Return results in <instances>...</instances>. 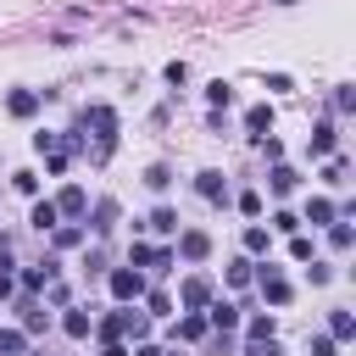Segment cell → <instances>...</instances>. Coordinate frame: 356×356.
<instances>
[{"label":"cell","mask_w":356,"mask_h":356,"mask_svg":"<svg viewBox=\"0 0 356 356\" xmlns=\"http://www.w3.org/2000/svg\"><path fill=\"white\" fill-rule=\"evenodd\" d=\"M83 122H95L100 156H111V145H117V111H111V106H89V117H83Z\"/></svg>","instance_id":"1"},{"label":"cell","mask_w":356,"mask_h":356,"mask_svg":"<svg viewBox=\"0 0 356 356\" xmlns=\"http://www.w3.org/2000/svg\"><path fill=\"white\" fill-rule=\"evenodd\" d=\"M128 267H150V273H167V267H172V250H167V245H145V239H134V256H128Z\"/></svg>","instance_id":"2"},{"label":"cell","mask_w":356,"mask_h":356,"mask_svg":"<svg viewBox=\"0 0 356 356\" xmlns=\"http://www.w3.org/2000/svg\"><path fill=\"white\" fill-rule=\"evenodd\" d=\"M111 295L117 300H139L145 295V273L139 267H111Z\"/></svg>","instance_id":"3"},{"label":"cell","mask_w":356,"mask_h":356,"mask_svg":"<svg viewBox=\"0 0 356 356\" xmlns=\"http://www.w3.org/2000/svg\"><path fill=\"white\" fill-rule=\"evenodd\" d=\"M256 284H261V295H267V306H289V278L267 261L261 273H256Z\"/></svg>","instance_id":"4"},{"label":"cell","mask_w":356,"mask_h":356,"mask_svg":"<svg viewBox=\"0 0 356 356\" xmlns=\"http://www.w3.org/2000/svg\"><path fill=\"white\" fill-rule=\"evenodd\" d=\"M178 300H184L189 312L211 306V278H200V273H195V278H184V284H178Z\"/></svg>","instance_id":"5"},{"label":"cell","mask_w":356,"mask_h":356,"mask_svg":"<svg viewBox=\"0 0 356 356\" xmlns=\"http://www.w3.org/2000/svg\"><path fill=\"white\" fill-rule=\"evenodd\" d=\"M56 211H61V217H83V211H89V195H83L78 184H67V189L56 195Z\"/></svg>","instance_id":"6"},{"label":"cell","mask_w":356,"mask_h":356,"mask_svg":"<svg viewBox=\"0 0 356 356\" xmlns=\"http://www.w3.org/2000/svg\"><path fill=\"white\" fill-rule=\"evenodd\" d=\"M206 328H239V306L211 300V306H206Z\"/></svg>","instance_id":"7"},{"label":"cell","mask_w":356,"mask_h":356,"mask_svg":"<svg viewBox=\"0 0 356 356\" xmlns=\"http://www.w3.org/2000/svg\"><path fill=\"white\" fill-rule=\"evenodd\" d=\"M6 111H11V117H33V111H39V95H33V89H11V95H6Z\"/></svg>","instance_id":"8"},{"label":"cell","mask_w":356,"mask_h":356,"mask_svg":"<svg viewBox=\"0 0 356 356\" xmlns=\"http://www.w3.org/2000/svg\"><path fill=\"white\" fill-rule=\"evenodd\" d=\"M178 250H184L189 261H206V250H211V239H206L200 228H189V234H178Z\"/></svg>","instance_id":"9"},{"label":"cell","mask_w":356,"mask_h":356,"mask_svg":"<svg viewBox=\"0 0 356 356\" xmlns=\"http://www.w3.org/2000/svg\"><path fill=\"white\" fill-rule=\"evenodd\" d=\"M245 128H250L256 139H267V128H273V106H250V111H245Z\"/></svg>","instance_id":"10"},{"label":"cell","mask_w":356,"mask_h":356,"mask_svg":"<svg viewBox=\"0 0 356 356\" xmlns=\"http://www.w3.org/2000/svg\"><path fill=\"white\" fill-rule=\"evenodd\" d=\"M267 184H273V195H289V189H295V184H300V172H295V167H284V161H278V167H273V172H267Z\"/></svg>","instance_id":"11"},{"label":"cell","mask_w":356,"mask_h":356,"mask_svg":"<svg viewBox=\"0 0 356 356\" xmlns=\"http://www.w3.org/2000/svg\"><path fill=\"white\" fill-rule=\"evenodd\" d=\"M56 217H61V211H56V200H33V217H28V222L44 234V228H56Z\"/></svg>","instance_id":"12"},{"label":"cell","mask_w":356,"mask_h":356,"mask_svg":"<svg viewBox=\"0 0 356 356\" xmlns=\"http://www.w3.org/2000/svg\"><path fill=\"white\" fill-rule=\"evenodd\" d=\"M61 328H67V334H72V339H83V334H89V328H95V317H89V312H78V306H72V312H67V317H61Z\"/></svg>","instance_id":"13"},{"label":"cell","mask_w":356,"mask_h":356,"mask_svg":"<svg viewBox=\"0 0 356 356\" xmlns=\"http://www.w3.org/2000/svg\"><path fill=\"white\" fill-rule=\"evenodd\" d=\"M28 350V334L22 328H0V356H22Z\"/></svg>","instance_id":"14"},{"label":"cell","mask_w":356,"mask_h":356,"mask_svg":"<svg viewBox=\"0 0 356 356\" xmlns=\"http://www.w3.org/2000/svg\"><path fill=\"white\" fill-rule=\"evenodd\" d=\"M145 228H156V234H172V228H178V211H172V206H156Z\"/></svg>","instance_id":"15"},{"label":"cell","mask_w":356,"mask_h":356,"mask_svg":"<svg viewBox=\"0 0 356 356\" xmlns=\"http://www.w3.org/2000/svg\"><path fill=\"white\" fill-rule=\"evenodd\" d=\"M350 334H356V317L350 312H334L328 317V339H350Z\"/></svg>","instance_id":"16"},{"label":"cell","mask_w":356,"mask_h":356,"mask_svg":"<svg viewBox=\"0 0 356 356\" xmlns=\"http://www.w3.org/2000/svg\"><path fill=\"white\" fill-rule=\"evenodd\" d=\"M245 334H250V345H256V350H261V345H273V317H250V328H245Z\"/></svg>","instance_id":"17"},{"label":"cell","mask_w":356,"mask_h":356,"mask_svg":"<svg viewBox=\"0 0 356 356\" xmlns=\"http://www.w3.org/2000/svg\"><path fill=\"white\" fill-rule=\"evenodd\" d=\"M334 150V122H317V134H312V156H328Z\"/></svg>","instance_id":"18"},{"label":"cell","mask_w":356,"mask_h":356,"mask_svg":"<svg viewBox=\"0 0 356 356\" xmlns=\"http://www.w3.org/2000/svg\"><path fill=\"white\" fill-rule=\"evenodd\" d=\"M195 189H200L206 200H222V172H200V178H195Z\"/></svg>","instance_id":"19"},{"label":"cell","mask_w":356,"mask_h":356,"mask_svg":"<svg viewBox=\"0 0 356 356\" xmlns=\"http://www.w3.org/2000/svg\"><path fill=\"white\" fill-rule=\"evenodd\" d=\"M306 222H334V200H306Z\"/></svg>","instance_id":"20"},{"label":"cell","mask_w":356,"mask_h":356,"mask_svg":"<svg viewBox=\"0 0 356 356\" xmlns=\"http://www.w3.org/2000/svg\"><path fill=\"white\" fill-rule=\"evenodd\" d=\"M95 334H100L106 345H111V339H122V312H111V317H100V323H95Z\"/></svg>","instance_id":"21"},{"label":"cell","mask_w":356,"mask_h":356,"mask_svg":"<svg viewBox=\"0 0 356 356\" xmlns=\"http://www.w3.org/2000/svg\"><path fill=\"white\" fill-rule=\"evenodd\" d=\"M172 334H178V339H200V334H206V317H200V312H189V317L172 328Z\"/></svg>","instance_id":"22"},{"label":"cell","mask_w":356,"mask_h":356,"mask_svg":"<svg viewBox=\"0 0 356 356\" xmlns=\"http://www.w3.org/2000/svg\"><path fill=\"white\" fill-rule=\"evenodd\" d=\"M245 250H250V256H261V250H267V228H261V222H250V228H245Z\"/></svg>","instance_id":"23"},{"label":"cell","mask_w":356,"mask_h":356,"mask_svg":"<svg viewBox=\"0 0 356 356\" xmlns=\"http://www.w3.org/2000/svg\"><path fill=\"white\" fill-rule=\"evenodd\" d=\"M111 222H117V206H111V200H100V206H95V234H106Z\"/></svg>","instance_id":"24"},{"label":"cell","mask_w":356,"mask_h":356,"mask_svg":"<svg viewBox=\"0 0 356 356\" xmlns=\"http://www.w3.org/2000/svg\"><path fill=\"white\" fill-rule=\"evenodd\" d=\"M50 278H56V267H50V261H44V267H28V278H22V284H28V289H44V284H50Z\"/></svg>","instance_id":"25"},{"label":"cell","mask_w":356,"mask_h":356,"mask_svg":"<svg viewBox=\"0 0 356 356\" xmlns=\"http://www.w3.org/2000/svg\"><path fill=\"white\" fill-rule=\"evenodd\" d=\"M273 228H278V234H300V217H295V211H273Z\"/></svg>","instance_id":"26"},{"label":"cell","mask_w":356,"mask_h":356,"mask_svg":"<svg viewBox=\"0 0 356 356\" xmlns=\"http://www.w3.org/2000/svg\"><path fill=\"white\" fill-rule=\"evenodd\" d=\"M239 211H245V217H261V195L245 189V195H239Z\"/></svg>","instance_id":"27"},{"label":"cell","mask_w":356,"mask_h":356,"mask_svg":"<svg viewBox=\"0 0 356 356\" xmlns=\"http://www.w3.org/2000/svg\"><path fill=\"white\" fill-rule=\"evenodd\" d=\"M289 256H295V261H312V239L295 234V239H289Z\"/></svg>","instance_id":"28"},{"label":"cell","mask_w":356,"mask_h":356,"mask_svg":"<svg viewBox=\"0 0 356 356\" xmlns=\"http://www.w3.org/2000/svg\"><path fill=\"white\" fill-rule=\"evenodd\" d=\"M145 306H150V317H167V312H172V295H161V289H156Z\"/></svg>","instance_id":"29"},{"label":"cell","mask_w":356,"mask_h":356,"mask_svg":"<svg viewBox=\"0 0 356 356\" xmlns=\"http://www.w3.org/2000/svg\"><path fill=\"white\" fill-rule=\"evenodd\" d=\"M250 278H256L250 261H234V267H228V284H250Z\"/></svg>","instance_id":"30"},{"label":"cell","mask_w":356,"mask_h":356,"mask_svg":"<svg viewBox=\"0 0 356 356\" xmlns=\"http://www.w3.org/2000/svg\"><path fill=\"white\" fill-rule=\"evenodd\" d=\"M39 328H50V317H44L39 306H28V334H39Z\"/></svg>","instance_id":"31"},{"label":"cell","mask_w":356,"mask_h":356,"mask_svg":"<svg viewBox=\"0 0 356 356\" xmlns=\"http://www.w3.org/2000/svg\"><path fill=\"white\" fill-rule=\"evenodd\" d=\"M312 356H334V339H328V334H317V339H312Z\"/></svg>","instance_id":"32"},{"label":"cell","mask_w":356,"mask_h":356,"mask_svg":"<svg viewBox=\"0 0 356 356\" xmlns=\"http://www.w3.org/2000/svg\"><path fill=\"white\" fill-rule=\"evenodd\" d=\"M106 356H128V345H122V339H111V345H106Z\"/></svg>","instance_id":"33"},{"label":"cell","mask_w":356,"mask_h":356,"mask_svg":"<svg viewBox=\"0 0 356 356\" xmlns=\"http://www.w3.org/2000/svg\"><path fill=\"white\" fill-rule=\"evenodd\" d=\"M6 295H11V273H0V300H6Z\"/></svg>","instance_id":"34"},{"label":"cell","mask_w":356,"mask_h":356,"mask_svg":"<svg viewBox=\"0 0 356 356\" xmlns=\"http://www.w3.org/2000/svg\"><path fill=\"white\" fill-rule=\"evenodd\" d=\"M172 356H178V350H172Z\"/></svg>","instance_id":"35"}]
</instances>
